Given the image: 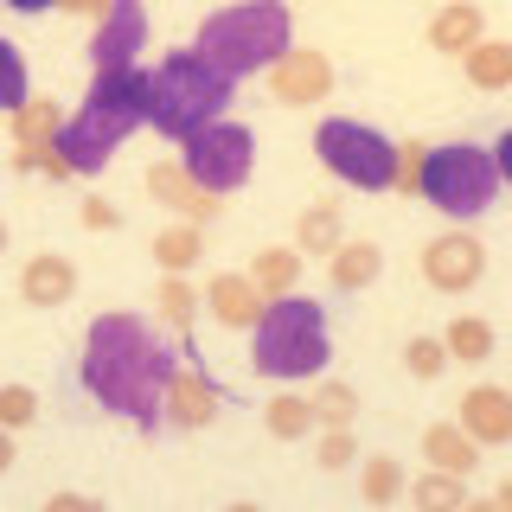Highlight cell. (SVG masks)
I'll list each match as a JSON object with an SVG mask.
<instances>
[{
    "label": "cell",
    "instance_id": "cell-1",
    "mask_svg": "<svg viewBox=\"0 0 512 512\" xmlns=\"http://www.w3.org/2000/svg\"><path fill=\"white\" fill-rule=\"evenodd\" d=\"M173 352L154 340L148 320L135 314H96L84 333V391L103 410L128 416L141 436L160 429V404H167V384H173Z\"/></svg>",
    "mask_w": 512,
    "mask_h": 512
},
{
    "label": "cell",
    "instance_id": "cell-2",
    "mask_svg": "<svg viewBox=\"0 0 512 512\" xmlns=\"http://www.w3.org/2000/svg\"><path fill=\"white\" fill-rule=\"evenodd\" d=\"M141 122H148V64L141 71H116V77H90L84 109L64 116L58 160L71 173H103Z\"/></svg>",
    "mask_w": 512,
    "mask_h": 512
},
{
    "label": "cell",
    "instance_id": "cell-3",
    "mask_svg": "<svg viewBox=\"0 0 512 512\" xmlns=\"http://www.w3.org/2000/svg\"><path fill=\"white\" fill-rule=\"evenodd\" d=\"M288 45H295V13L282 7V0H237V7H218L199 20V39H192V52H199L224 84H237V77H269V64H276Z\"/></svg>",
    "mask_w": 512,
    "mask_h": 512
},
{
    "label": "cell",
    "instance_id": "cell-4",
    "mask_svg": "<svg viewBox=\"0 0 512 512\" xmlns=\"http://www.w3.org/2000/svg\"><path fill=\"white\" fill-rule=\"evenodd\" d=\"M231 90L237 84H224L199 52H167L160 64H148V122H154V135H167V141L186 148L199 128L224 122Z\"/></svg>",
    "mask_w": 512,
    "mask_h": 512
},
{
    "label": "cell",
    "instance_id": "cell-5",
    "mask_svg": "<svg viewBox=\"0 0 512 512\" xmlns=\"http://www.w3.org/2000/svg\"><path fill=\"white\" fill-rule=\"evenodd\" d=\"M333 359V333H327V308L308 295H288V301H269L263 320H256V346H250V365L276 384H308L327 372Z\"/></svg>",
    "mask_w": 512,
    "mask_h": 512
},
{
    "label": "cell",
    "instance_id": "cell-6",
    "mask_svg": "<svg viewBox=\"0 0 512 512\" xmlns=\"http://www.w3.org/2000/svg\"><path fill=\"white\" fill-rule=\"evenodd\" d=\"M429 205H436L442 218L468 224L493 205V192H500V173H493V154L474 148V141H442V148L423 154V180H416Z\"/></svg>",
    "mask_w": 512,
    "mask_h": 512
},
{
    "label": "cell",
    "instance_id": "cell-7",
    "mask_svg": "<svg viewBox=\"0 0 512 512\" xmlns=\"http://www.w3.org/2000/svg\"><path fill=\"white\" fill-rule=\"evenodd\" d=\"M314 154H320V167H327L340 186H359V192H391V173H397V141H391V135H378L372 122L327 116V122L314 128Z\"/></svg>",
    "mask_w": 512,
    "mask_h": 512
},
{
    "label": "cell",
    "instance_id": "cell-8",
    "mask_svg": "<svg viewBox=\"0 0 512 512\" xmlns=\"http://www.w3.org/2000/svg\"><path fill=\"white\" fill-rule=\"evenodd\" d=\"M180 173L192 186L205 192V199H224V192H237V186H250V173H256V135L244 122H212V128H199V135L180 148Z\"/></svg>",
    "mask_w": 512,
    "mask_h": 512
},
{
    "label": "cell",
    "instance_id": "cell-9",
    "mask_svg": "<svg viewBox=\"0 0 512 512\" xmlns=\"http://www.w3.org/2000/svg\"><path fill=\"white\" fill-rule=\"evenodd\" d=\"M141 52H148V13H141V0H109L103 20H96V39H90L96 77L141 71Z\"/></svg>",
    "mask_w": 512,
    "mask_h": 512
},
{
    "label": "cell",
    "instance_id": "cell-10",
    "mask_svg": "<svg viewBox=\"0 0 512 512\" xmlns=\"http://www.w3.org/2000/svg\"><path fill=\"white\" fill-rule=\"evenodd\" d=\"M480 276H487V244L474 231H442L423 244V282L436 295H468Z\"/></svg>",
    "mask_w": 512,
    "mask_h": 512
},
{
    "label": "cell",
    "instance_id": "cell-11",
    "mask_svg": "<svg viewBox=\"0 0 512 512\" xmlns=\"http://www.w3.org/2000/svg\"><path fill=\"white\" fill-rule=\"evenodd\" d=\"M333 90V64L327 52H314V45H288V52L269 64V96L288 109H308V103H327Z\"/></svg>",
    "mask_w": 512,
    "mask_h": 512
},
{
    "label": "cell",
    "instance_id": "cell-12",
    "mask_svg": "<svg viewBox=\"0 0 512 512\" xmlns=\"http://www.w3.org/2000/svg\"><path fill=\"white\" fill-rule=\"evenodd\" d=\"M461 436H468L474 448H500L512 442V391L506 384H474L468 397H461Z\"/></svg>",
    "mask_w": 512,
    "mask_h": 512
},
{
    "label": "cell",
    "instance_id": "cell-13",
    "mask_svg": "<svg viewBox=\"0 0 512 512\" xmlns=\"http://www.w3.org/2000/svg\"><path fill=\"white\" fill-rule=\"evenodd\" d=\"M218 416V384L205 372H192V365H180L167 384V404H160V429H205Z\"/></svg>",
    "mask_w": 512,
    "mask_h": 512
},
{
    "label": "cell",
    "instance_id": "cell-14",
    "mask_svg": "<svg viewBox=\"0 0 512 512\" xmlns=\"http://www.w3.org/2000/svg\"><path fill=\"white\" fill-rule=\"evenodd\" d=\"M71 295H77V263L71 256H58V250L26 256V269H20V301L26 308H64Z\"/></svg>",
    "mask_w": 512,
    "mask_h": 512
},
{
    "label": "cell",
    "instance_id": "cell-15",
    "mask_svg": "<svg viewBox=\"0 0 512 512\" xmlns=\"http://www.w3.org/2000/svg\"><path fill=\"white\" fill-rule=\"evenodd\" d=\"M205 308H212L218 327H237V333H256V320H263V295H256V282L244 269H218L212 282H205Z\"/></svg>",
    "mask_w": 512,
    "mask_h": 512
},
{
    "label": "cell",
    "instance_id": "cell-16",
    "mask_svg": "<svg viewBox=\"0 0 512 512\" xmlns=\"http://www.w3.org/2000/svg\"><path fill=\"white\" fill-rule=\"evenodd\" d=\"M148 192H154V205H167V212H180V224H212L218 218V199H205L199 186L180 173V160H154L148 167Z\"/></svg>",
    "mask_w": 512,
    "mask_h": 512
},
{
    "label": "cell",
    "instance_id": "cell-17",
    "mask_svg": "<svg viewBox=\"0 0 512 512\" xmlns=\"http://www.w3.org/2000/svg\"><path fill=\"white\" fill-rule=\"evenodd\" d=\"M64 135V109L52 96H32V103L13 116V141H20V154H13V167H39V154H52Z\"/></svg>",
    "mask_w": 512,
    "mask_h": 512
},
{
    "label": "cell",
    "instance_id": "cell-18",
    "mask_svg": "<svg viewBox=\"0 0 512 512\" xmlns=\"http://www.w3.org/2000/svg\"><path fill=\"white\" fill-rule=\"evenodd\" d=\"M480 39H487V13H480L474 0H448V7L429 13V45H436V52L468 58Z\"/></svg>",
    "mask_w": 512,
    "mask_h": 512
},
{
    "label": "cell",
    "instance_id": "cell-19",
    "mask_svg": "<svg viewBox=\"0 0 512 512\" xmlns=\"http://www.w3.org/2000/svg\"><path fill=\"white\" fill-rule=\"evenodd\" d=\"M244 276L256 282V295H263V308H269V301L301 295V256H295V244H269V250H256V263Z\"/></svg>",
    "mask_w": 512,
    "mask_h": 512
},
{
    "label": "cell",
    "instance_id": "cell-20",
    "mask_svg": "<svg viewBox=\"0 0 512 512\" xmlns=\"http://www.w3.org/2000/svg\"><path fill=\"white\" fill-rule=\"evenodd\" d=\"M378 269H384V250L372 244V237H346V244L327 256V282L340 288V295H359V288H372Z\"/></svg>",
    "mask_w": 512,
    "mask_h": 512
},
{
    "label": "cell",
    "instance_id": "cell-21",
    "mask_svg": "<svg viewBox=\"0 0 512 512\" xmlns=\"http://www.w3.org/2000/svg\"><path fill=\"white\" fill-rule=\"evenodd\" d=\"M423 461H429V474L468 480V474L480 468V448L461 436V423H429V429H423Z\"/></svg>",
    "mask_w": 512,
    "mask_h": 512
},
{
    "label": "cell",
    "instance_id": "cell-22",
    "mask_svg": "<svg viewBox=\"0 0 512 512\" xmlns=\"http://www.w3.org/2000/svg\"><path fill=\"white\" fill-rule=\"evenodd\" d=\"M346 244V212L340 205H308L295 224V256H333Z\"/></svg>",
    "mask_w": 512,
    "mask_h": 512
},
{
    "label": "cell",
    "instance_id": "cell-23",
    "mask_svg": "<svg viewBox=\"0 0 512 512\" xmlns=\"http://www.w3.org/2000/svg\"><path fill=\"white\" fill-rule=\"evenodd\" d=\"M442 352H448V365H455V359L461 365H487L493 359V327L480 314H455L442 327Z\"/></svg>",
    "mask_w": 512,
    "mask_h": 512
},
{
    "label": "cell",
    "instance_id": "cell-24",
    "mask_svg": "<svg viewBox=\"0 0 512 512\" xmlns=\"http://www.w3.org/2000/svg\"><path fill=\"white\" fill-rule=\"evenodd\" d=\"M474 90H512V39H480L468 58H461Z\"/></svg>",
    "mask_w": 512,
    "mask_h": 512
},
{
    "label": "cell",
    "instance_id": "cell-25",
    "mask_svg": "<svg viewBox=\"0 0 512 512\" xmlns=\"http://www.w3.org/2000/svg\"><path fill=\"white\" fill-rule=\"evenodd\" d=\"M205 256V231H192V224H167V231H154V263L167 269V276H192Z\"/></svg>",
    "mask_w": 512,
    "mask_h": 512
},
{
    "label": "cell",
    "instance_id": "cell-26",
    "mask_svg": "<svg viewBox=\"0 0 512 512\" xmlns=\"http://www.w3.org/2000/svg\"><path fill=\"white\" fill-rule=\"evenodd\" d=\"M263 423H269V436H276V442H308L314 436V404L301 391H276L263 404Z\"/></svg>",
    "mask_w": 512,
    "mask_h": 512
},
{
    "label": "cell",
    "instance_id": "cell-27",
    "mask_svg": "<svg viewBox=\"0 0 512 512\" xmlns=\"http://www.w3.org/2000/svg\"><path fill=\"white\" fill-rule=\"evenodd\" d=\"M404 487H410V480H404V461H391V455H365L359 461V493L372 506H397V500H404Z\"/></svg>",
    "mask_w": 512,
    "mask_h": 512
},
{
    "label": "cell",
    "instance_id": "cell-28",
    "mask_svg": "<svg viewBox=\"0 0 512 512\" xmlns=\"http://www.w3.org/2000/svg\"><path fill=\"white\" fill-rule=\"evenodd\" d=\"M404 493H410L416 512H461V506H468V487H461L455 474H416Z\"/></svg>",
    "mask_w": 512,
    "mask_h": 512
},
{
    "label": "cell",
    "instance_id": "cell-29",
    "mask_svg": "<svg viewBox=\"0 0 512 512\" xmlns=\"http://www.w3.org/2000/svg\"><path fill=\"white\" fill-rule=\"evenodd\" d=\"M308 404H314V429H352V416H359V391L340 384V378H327Z\"/></svg>",
    "mask_w": 512,
    "mask_h": 512
},
{
    "label": "cell",
    "instance_id": "cell-30",
    "mask_svg": "<svg viewBox=\"0 0 512 512\" xmlns=\"http://www.w3.org/2000/svg\"><path fill=\"white\" fill-rule=\"evenodd\" d=\"M32 103V77H26V58L13 39H0V116H20Z\"/></svg>",
    "mask_w": 512,
    "mask_h": 512
},
{
    "label": "cell",
    "instance_id": "cell-31",
    "mask_svg": "<svg viewBox=\"0 0 512 512\" xmlns=\"http://www.w3.org/2000/svg\"><path fill=\"white\" fill-rule=\"evenodd\" d=\"M154 308H160V320H167V327H186V320L205 308V295H199L186 276H167V282L154 288Z\"/></svg>",
    "mask_w": 512,
    "mask_h": 512
},
{
    "label": "cell",
    "instance_id": "cell-32",
    "mask_svg": "<svg viewBox=\"0 0 512 512\" xmlns=\"http://www.w3.org/2000/svg\"><path fill=\"white\" fill-rule=\"evenodd\" d=\"M32 416H39V391H32V384H0V429L20 436Z\"/></svg>",
    "mask_w": 512,
    "mask_h": 512
},
{
    "label": "cell",
    "instance_id": "cell-33",
    "mask_svg": "<svg viewBox=\"0 0 512 512\" xmlns=\"http://www.w3.org/2000/svg\"><path fill=\"white\" fill-rule=\"evenodd\" d=\"M404 365H410V378H442L448 372V352H442V340H429V333H416V340L404 346Z\"/></svg>",
    "mask_w": 512,
    "mask_h": 512
},
{
    "label": "cell",
    "instance_id": "cell-34",
    "mask_svg": "<svg viewBox=\"0 0 512 512\" xmlns=\"http://www.w3.org/2000/svg\"><path fill=\"white\" fill-rule=\"evenodd\" d=\"M314 461L320 468H352V461H359V442H352V429H320V442H314Z\"/></svg>",
    "mask_w": 512,
    "mask_h": 512
},
{
    "label": "cell",
    "instance_id": "cell-35",
    "mask_svg": "<svg viewBox=\"0 0 512 512\" xmlns=\"http://www.w3.org/2000/svg\"><path fill=\"white\" fill-rule=\"evenodd\" d=\"M423 141H397V173H391V192H404V199H410V192H416V180H423Z\"/></svg>",
    "mask_w": 512,
    "mask_h": 512
},
{
    "label": "cell",
    "instance_id": "cell-36",
    "mask_svg": "<svg viewBox=\"0 0 512 512\" xmlns=\"http://www.w3.org/2000/svg\"><path fill=\"white\" fill-rule=\"evenodd\" d=\"M77 218H84V231H116V224H122V212L109 199H84V212H77Z\"/></svg>",
    "mask_w": 512,
    "mask_h": 512
},
{
    "label": "cell",
    "instance_id": "cell-37",
    "mask_svg": "<svg viewBox=\"0 0 512 512\" xmlns=\"http://www.w3.org/2000/svg\"><path fill=\"white\" fill-rule=\"evenodd\" d=\"M493 173H500V186H512V128H500V141H493Z\"/></svg>",
    "mask_w": 512,
    "mask_h": 512
},
{
    "label": "cell",
    "instance_id": "cell-38",
    "mask_svg": "<svg viewBox=\"0 0 512 512\" xmlns=\"http://www.w3.org/2000/svg\"><path fill=\"white\" fill-rule=\"evenodd\" d=\"M39 512H96V500H84V493H52Z\"/></svg>",
    "mask_w": 512,
    "mask_h": 512
},
{
    "label": "cell",
    "instance_id": "cell-39",
    "mask_svg": "<svg viewBox=\"0 0 512 512\" xmlns=\"http://www.w3.org/2000/svg\"><path fill=\"white\" fill-rule=\"evenodd\" d=\"M493 506H500V512H512V474L500 480V493H493Z\"/></svg>",
    "mask_w": 512,
    "mask_h": 512
},
{
    "label": "cell",
    "instance_id": "cell-40",
    "mask_svg": "<svg viewBox=\"0 0 512 512\" xmlns=\"http://www.w3.org/2000/svg\"><path fill=\"white\" fill-rule=\"evenodd\" d=\"M7 468H13V436L0 429V474H7Z\"/></svg>",
    "mask_w": 512,
    "mask_h": 512
},
{
    "label": "cell",
    "instance_id": "cell-41",
    "mask_svg": "<svg viewBox=\"0 0 512 512\" xmlns=\"http://www.w3.org/2000/svg\"><path fill=\"white\" fill-rule=\"evenodd\" d=\"M224 512H263V506H256V500H231V506H224Z\"/></svg>",
    "mask_w": 512,
    "mask_h": 512
},
{
    "label": "cell",
    "instance_id": "cell-42",
    "mask_svg": "<svg viewBox=\"0 0 512 512\" xmlns=\"http://www.w3.org/2000/svg\"><path fill=\"white\" fill-rule=\"evenodd\" d=\"M461 512H500V506H493V500H468V506H461Z\"/></svg>",
    "mask_w": 512,
    "mask_h": 512
},
{
    "label": "cell",
    "instance_id": "cell-43",
    "mask_svg": "<svg viewBox=\"0 0 512 512\" xmlns=\"http://www.w3.org/2000/svg\"><path fill=\"white\" fill-rule=\"evenodd\" d=\"M0 250H7V218H0Z\"/></svg>",
    "mask_w": 512,
    "mask_h": 512
},
{
    "label": "cell",
    "instance_id": "cell-44",
    "mask_svg": "<svg viewBox=\"0 0 512 512\" xmlns=\"http://www.w3.org/2000/svg\"><path fill=\"white\" fill-rule=\"evenodd\" d=\"M96 512H103V506H96Z\"/></svg>",
    "mask_w": 512,
    "mask_h": 512
}]
</instances>
